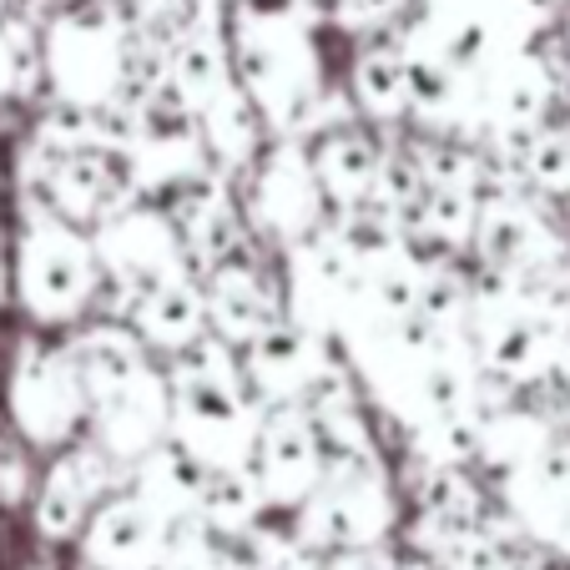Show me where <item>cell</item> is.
Instances as JSON below:
<instances>
[{
	"mask_svg": "<svg viewBox=\"0 0 570 570\" xmlns=\"http://www.w3.org/2000/svg\"><path fill=\"white\" fill-rule=\"evenodd\" d=\"M0 11H6V0H0Z\"/></svg>",
	"mask_w": 570,
	"mask_h": 570,
	"instance_id": "obj_12",
	"label": "cell"
},
{
	"mask_svg": "<svg viewBox=\"0 0 570 570\" xmlns=\"http://www.w3.org/2000/svg\"><path fill=\"white\" fill-rule=\"evenodd\" d=\"M520 167L546 193H570V131H535Z\"/></svg>",
	"mask_w": 570,
	"mask_h": 570,
	"instance_id": "obj_10",
	"label": "cell"
},
{
	"mask_svg": "<svg viewBox=\"0 0 570 570\" xmlns=\"http://www.w3.org/2000/svg\"><path fill=\"white\" fill-rule=\"evenodd\" d=\"M97 293L87 243L61 223H36L21 237V298L36 318H71Z\"/></svg>",
	"mask_w": 570,
	"mask_h": 570,
	"instance_id": "obj_2",
	"label": "cell"
},
{
	"mask_svg": "<svg viewBox=\"0 0 570 570\" xmlns=\"http://www.w3.org/2000/svg\"><path fill=\"white\" fill-rule=\"evenodd\" d=\"M41 41L31 26L0 21V97H31L41 76Z\"/></svg>",
	"mask_w": 570,
	"mask_h": 570,
	"instance_id": "obj_9",
	"label": "cell"
},
{
	"mask_svg": "<svg viewBox=\"0 0 570 570\" xmlns=\"http://www.w3.org/2000/svg\"><path fill=\"white\" fill-rule=\"evenodd\" d=\"M354 97L364 101L368 117L394 121L410 107V87H404V56L394 51H364L354 66Z\"/></svg>",
	"mask_w": 570,
	"mask_h": 570,
	"instance_id": "obj_8",
	"label": "cell"
},
{
	"mask_svg": "<svg viewBox=\"0 0 570 570\" xmlns=\"http://www.w3.org/2000/svg\"><path fill=\"white\" fill-rule=\"evenodd\" d=\"M131 318H137V328L151 344H167V348H187L203 338V298L183 278L161 283L147 298H137L131 303Z\"/></svg>",
	"mask_w": 570,
	"mask_h": 570,
	"instance_id": "obj_7",
	"label": "cell"
},
{
	"mask_svg": "<svg viewBox=\"0 0 570 570\" xmlns=\"http://www.w3.org/2000/svg\"><path fill=\"white\" fill-rule=\"evenodd\" d=\"M253 470H263V480L273 484V495H303L308 474L318 470V440H313L308 420L288 410L273 414L258 440V454H253Z\"/></svg>",
	"mask_w": 570,
	"mask_h": 570,
	"instance_id": "obj_5",
	"label": "cell"
},
{
	"mask_svg": "<svg viewBox=\"0 0 570 570\" xmlns=\"http://www.w3.org/2000/svg\"><path fill=\"white\" fill-rule=\"evenodd\" d=\"M313 177H318V187L328 197H338V203H358V197H368V187L379 183V151L368 137H358V131H334V137L318 147V157H313Z\"/></svg>",
	"mask_w": 570,
	"mask_h": 570,
	"instance_id": "obj_6",
	"label": "cell"
},
{
	"mask_svg": "<svg viewBox=\"0 0 570 570\" xmlns=\"http://www.w3.org/2000/svg\"><path fill=\"white\" fill-rule=\"evenodd\" d=\"M556 368L570 379V308L556 313Z\"/></svg>",
	"mask_w": 570,
	"mask_h": 570,
	"instance_id": "obj_11",
	"label": "cell"
},
{
	"mask_svg": "<svg viewBox=\"0 0 570 570\" xmlns=\"http://www.w3.org/2000/svg\"><path fill=\"white\" fill-rule=\"evenodd\" d=\"M203 313L227 344H243V338H258L273 323V293L263 288L258 273H248V263H223L213 273Z\"/></svg>",
	"mask_w": 570,
	"mask_h": 570,
	"instance_id": "obj_4",
	"label": "cell"
},
{
	"mask_svg": "<svg viewBox=\"0 0 570 570\" xmlns=\"http://www.w3.org/2000/svg\"><path fill=\"white\" fill-rule=\"evenodd\" d=\"M87 384L66 354H26L16 368V420L31 440L61 444L81 420Z\"/></svg>",
	"mask_w": 570,
	"mask_h": 570,
	"instance_id": "obj_3",
	"label": "cell"
},
{
	"mask_svg": "<svg viewBox=\"0 0 570 570\" xmlns=\"http://www.w3.org/2000/svg\"><path fill=\"white\" fill-rule=\"evenodd\" d=\"M197 364L177 368V430H183V450L193 460H207L213 470H237L243 450H248V414L233 389V374L207 364V348H197Z\"/></svg>",
	"mask_w": 570,
	"mask_h": 570,
	"instance_id": "obj_1",
	"label": "cell"
}]
</instances>
